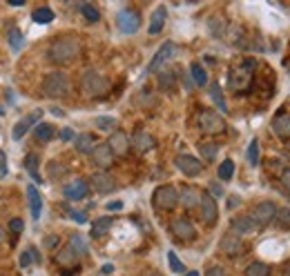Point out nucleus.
<instances>
[{"label":"nucleus","mask_w":290,"mask_h":276,"mask_svg":"<svg viewBox=\"0 0 290 276\" xmlns=\"http://www.w3.org/2000/svg\"><path fill=\"white\" fill-rule=\"evenodd\" d=\"M80 54V40L76 36H60L47 49V58L54 65H67Z\"/></svg>","instance_id":"obj_1"},{"label":"nucleus","mask_w":290,"mask_h":276,"mask_svg":"<svg viewBox=\"0 0 290 276\" xmlns=\"http://www.w3.org/2000/svg\"><path fill=\"white\" fill-rule=\"evenodd\" d=\"M255 67H257V60L253 58H246L239 67H232L230 74H228V87L232 92H244L246 87H250L253 76H255Z\"/></svg>","instance_id":"obj_2"},{"label":"nucleus","mask_w":290,"mask_h":276,"mask_svg":"<svg viewBox=\"0 0 290 276\" xmlns=\"http://www.w3.org/2000/svg\"><path fill=\"white\" fill-rule=\"evenodd\" d=\"M42 94L49 98H63L69 94V78L63 71H51L42 78Z\"/></svg>","instance_id":"obj_3"},{"label":"nucleus","mask_w":290,"mask_h":276,"mask_svg":"<svg viewBox=\"0 0 290 276\" xmlns=\"http://www.w3.org/2000/svg\"><path fill=\"white\" fill-rule=\"evenodd\" d=\"M80 87H83V94H87V96H92V98H98V96H105L109 92V80L105 76L98 74V71L89 69L83 74Z\"/></svg>","instance_id":"obj_4"},{"label":"nucleus","mask_w":290,"mask_h":276,"mask_svg":"<svg viewBox=\"0 0 290 276\" xmlns=\"http://www.w3.org/2000/svg\"><path fill=\"white\" fill-rule=\"evenodd\" d=\"M152 205L154 209H161V212H170L179 205V189L174 185H161V187L154 189L152 194Z\"/></svg>","instance_id":"obj_5"},{"label":"nucleus","mask_w":290,"mask_h":276,"mask_svg":"<svg viewBox=\"0 0 290 276\" xmlns=\"http://www.w3.org/2000/svg\"><path fill=\"white\" fill-rule=\"evenodd\" d=\"M199 127H201L203 134H221L223 130H226V123H223V118L219 116L217 112H212V109H203L201 114H199Z\"/></svg>","instance_id":"obj_6"},{"label":"nucleus","mask_w":290,"mask_h":276,"mask_svg":"<svg viewBox=\"0 0 290 276\" xmlns=\"http://www.w3.org/2000/svg\"><path fill=\"white\" fill-rule=\"evenodd\" d=\"M174 54H177V45H174L172 40H165L163 45L159 47V51L154 54V58L150 60V67H147V71H150V74L159 71L163 65H168V60L174 58Z\"/></svg>","instance_id":"obj_7"},{"label":"nucleus","mask_w":290,"mask_h":276,"mask_svg":"<svg viewBox=\"0 0 290 276\" xmlns=\"http://www.w3.org/2000/svg\"><path fill=\"white\" fill-rule=\"evenodd\" d=\"M116 25L118 29H121V34H136L141 27V16L136 11H132V9H123L121 13L116 16Z\"/></svg>","instance_id":"obj_8"},{"label":"nucleus","mask_w":290,"mask_h":276,"mask_svg":"<svg viewBox=\"0 0 290 276\" xmlns=\"http://www.w3.org/2000/svg\"><path fill=\"white\" fill-rule=\"evenodd\" d=\"M277 205H275L273 201H264V203H257L255 209H253V221L257 225H268L270 221H273L275 216H277Z\"/></svg>","instance_id":"obj_9"},{"label":"nucleus","mask_w":290,"mask_h":276,"mask_svg":"<svg viewBox=\"0 0 290 276\" xmlns=\"http://www.w3.org/2000/svg\"><path fill=\"white\" fill-rule=\"evenodd\" d=\"M201 221L206 225H215L217 223V216H219V209H217V201L212 198V194H201Z\"/></svg>","instance_id":"obj_10"},{"label":"nucleus","mask_w":290,"mask_h":276,"mask_svg":"<svg viewBox=\"0 0 290 276\" xmlns=\"http://www.w3.org/2000/svg\"><path fill=\"white\" fill-rule=\"evenodd\" d=\"M42 118V112L40 109H36V112H31V114H27L25 118H20V121L16 123V125H13V132H11V136H13V140H20L22 136L27 134V132L31 130V125H34V123H38Z\"/></svg>","instance_id":"obj_11"},{"label":"nucleus","mask_w":290,"mask_h":276,"mask_svg":"<svg viewBox=\"0 0 290 276\" xmlns=\"http://www.w3.org/2000/svg\"><path fill=\"white\" fill-rule=\"evenodd\" d=\"M232 234L237 236H250L255 232H259V225L253 221V216H237L232 218Z\"/></svg>","instance_id":"obj_12"},{"label":"nucleus","mask_w":290,"mask_h":276,"mask_svg":"<svg viewBox=\"0 0 290 276\" xmlns=\"http://www.w3.org/2000/svg\"><path fill=\"white\" fill-rule=\"evenodd\" d=\"M177 167L181 169L185 176H199L203 169V165H201V160L194 158V156L181 154V156H177Z\"/></svg>","instance_id":"obj_13"},{"label":"nucleus","mask_w":290,"mask_h":276,"mask_svg":"<svg viewBox=\"0 0 290 276\" xmlns=\"http://www.w3.org/2000/svg\"><path fill=\"white\" fill-rule=\"evenodd\" d=\"M92 160H94L96 167L107 169V167H112V163H114V151L109 149L107 142H105V145H96V147H94V151H92Z\"/></svg>","instance_id":"obj_14"},{"label":"nucleus","mask_w":290,"mask_h":276,"mask_svg":"<svg viewBox=\"0 0 290 276\" xmlns=\"http://www.w3.org/2000/svg\"><path fill=\"white\" fill-rule=\"evenodd\" d=\"M172 234L179 241H192L197 236V230H194V225L188 218H177V221H172Z\"/></svg>","instance_id":"obj_15"},{"label":"nucleus","mask_w":290,"mask_h":276,"mask_svg":"<svg viewBox=\"0 0 290 276\" xmlns=\"http://www.w3.org/2000/svg\"><path fill=\"white\" fill-rule=\"evenodd\" d=\"M63 194H65V198H69V201H83V198L89 194V187H87L85 180H72L69 185H65Z\"/></svg>","instance_id":"obj_16"},{"label":"nucleus","mask_w":290,"mask_h":276,"mask_svg":"<svg viewBox=\"0 0 290 276\" xmlns=\"http://www.w3.org/2000/svg\"><path fill=\"white\" fill-rule=\"evenodd\" d=\"M107 145H109V149L114 151V156H123L130 149V138H127L125 132H114Z\"/></svg>","instance_id":"obj_17"},{"label":"nucleus","mask_w":290,"mask_h":276,"mask_svg":"<svg viewBox=\"0 0 290 276\" xmlns=\"http://www.w3.org/2000/svg\"><path fill=\"white\" fill-rule=\"evenodd\" d=\"M92 185L94 189H96L98 194H109L114 192V187H116V183H114L112 176H107L105 172H96L92 176Z\"/></svg>","instance_id":"obj_18"},{"label":"nucleus","mask_w":290,"mask_h":276,"mask_svg":"<svg viewBox=\"0 0 290 276\" xmlns=\"http://www.w3.org/2000/svg\"><path fill=\"white\" fill-rule=\"evenodd\" d=\"M132 145H134V149L139 151V154H145V151H150L152 147L156 145V140L152 138L150 134H145V132H136L134 136H132Z\"/></svg>","instance_id":"obj_19"},{"label":"nucleus","mask_w":290,"mask_h":276,"mask_svg":"<svg viewBox=\"0 0 290 276\" xmlns=\"http://www.w3.org/2000/svg\"><path fill=\"white\" fill-rule=\"evenodd\" d=\"M273 132L282 138L290 136V114L288 112H282L273 118Z\"/></svg>","instance_id":"obj_20"},{"label":"nucleus","mask_w":290,"mask_h":276,"mask_svg":"<svg viewBox=\"0 0 290 276\" xmlns=\"http://www.w3.org/2000/svg\"><path fill=\"white\" fill-rule=\"evenodd\" d=\"M179 201H181V205L185 209H192L201 203V192L194 189V187H183L181 194H179Z\"/></svg>","instance_id":"obj_21"},{"label":"nucleus","mask_w":290,"mask_h":276,"mask_svg":"<svg viewBox=\"0 0 290 276\" xmlns=\"http://www.w3.org/2000/svg\"><path fill=\"white\" fill-rule=\"evenodd\" d=\"M219 247H221L223 254L235 256V254H239V252H241V239L237 234H226L221 239V243H219Z\"/></svg>","instance_id":"obj_22"},{"label":"nucleus","mask_w":290,"mask_h":276,"mask_svg":"<svg viewBox=\"0 0 290 276\" xmlns=\"http://www.w3.org/2000/svg\"><path fill=\"white\" fill-rule=\"evenodd\" d=\"M27 201H29L31 218L38 221V218H40V212H42V198H40V194H38V189L34 187V185H29V187H27Z\"/></svg>","instance_id":"obj_23"},{"label":"nucleus","mask_w":290,"mask_h":276,"mask_svg":"<svg viewBox=\"0 0 290 276\" xmlns=\"http://www.w3.org/2000/svg\"><path fill=\"white\" fill-rule=\"evenodd\" d=\"M165 16H168V11H165L163 4L154 9V13H152V18H150V29H147L150 36L161 34V29H163V25H165Z\"/></svg>","instance_id":"obj_24"},{"label":"nucleus","mask_w":290,"mask_h":276,"mask_svg":"<svg viewBox=\"0 0 290 276\" xmlns=\"http://www.w3.org/2000/svg\"><path fill=\"white\" fill-rule=\"evenodd\" d=\"M74 145L76 149L80 151V154H89V151H94V136L92 134H80L74 138Z\"/></svg>","instance_id":"obj_25"},{"label":"nucleus","mask_w":290,"mask_h":276,"mask_svg":"<svg viewBox=\"0 0 290 276\" xmlns=\"http://www.w3.org/2000/svg\"><path fill=\"white\" fill-rule=\"evenodd\" d=\"M114 225V221L109 216H103V218H96L94 221V225H92V236L94 239H98V236H103V234H107L109 232V227Z\"/></svg>","instance_id":"obj_26"},{"label":"nucleus","mask_w":290,"mask_h":276,"mask_svg":"<svg viewBox=\"0 0 290 276\" xmlns=\"http://www.w3.org/2000/svg\"><path fill=\"white\" fill-rule=\"evenodd\" d=\"M67 247L74 252L76 256H85V254H87V243H85V239L80 234H72V236H69V245Z\"/></svg>","instance_id":"obj_27"},{"label":"nucleus","mask_w":290,"mask_h":276,"mask_svg":"<svg viewBox=\"0 0 290 276\" xmlns=\"http://www.w3.org/2000/svg\"><path fill=\"white\" fill-rule=\"evenodd\" d=\"M34 136H36V140H38V142H47V140H51V138H54V127H51L49 123H40V125L36 127Z\"/></svg>","instance_id":"obj_28"},{"label":"nucleus","mask_w":290,"mask_h":276,"mask_svg":"<svg viewBox=\"0 0 290 276\" xmlns=\"http://www.w3.org/2000/svg\"><path fill=\"white\" fill-rule=\"evenodd\" d=\"M31 18H34V22L38 25H47V22L54 20V11H51L49 7H38L34 13H31Z\"/></svg>","instance_id":"obj_29"},{"label":"nucleus","mask_w":290,"mask_h":276,"mask_svg":"<svg viewBox=\"0 0 290 276\" xmlns=\"http://www.w3.org/2000/svg\"><path fill=\"white\" fill-rule=\"evenodd\" d=\"M159 87L165 89V92H170V89L177 87V76H174V71H161L159 74Z\"/></svg>","instance_id":"obj_30"},{"label":"nucleus","mask_w":290,"mask_h":276,"mask_svg":"<svg viewBox=\"0 0 290 276\" xmlns=\"http://www.w3.org/2000/svg\"><path fill=\"white\" fill-rule=\"evenodd\" d=\"M190 76L194 78V83H197L199 87H206V85H208V74L199 63H192V67H190Z\"/></svg>","instance_id":"obj_31"},{"label":"nucleus","mask_w":290,"mask_h":276,"mask_svg":"<svg viewBox=\"0 0 290 276\" xmlns=\"http://www.w3.org/2000/svg\"><path fill=\"white\" fill-rule=\"evenodd\" d=\"M25 169L29 172V176L36 180V183H40V180H42V176L38 174V156L36 154H29L25 158Z\"/></svg>","instance_id":"obj_32"},{"label":"nucleus","mask_w":290,"mask_h":276,"mask_svg":"<svg viewBox=\"0 0 290 276\" xmlns=\"http://www.w3.org/2000/svg\"><path fill=\"white\" fill-rule=\"evenodd\" d=\"M80 13H83L85 20H89V22H96L98 18H101V11H98L92 2H83V4H80Z\"/></svg>","instance_id":"obj_33"},{"label":"nucleus","mask_w":290,"mask_h":276,"mask_svg":"<svg viewBox=\"0 0 290 276\" xmlns=\"http://www.w3.org/2000/svg\"><path fill=\"white\" fill-rule=\"evenodd\" d=\"M268 274H270V268L266 263H261V261L248 265V270H246V276H268Z\"/></svg>","instance_id":"obj_34"},{"label":"nucleus","mask_w":290,"mask_h":276,"mask_svg":"<svg viewBox=\"0 0 290 276\" xmlns=\"http://www.w3.org/2000/svg\"><path fill=\"white\" fill-rule=\"evenodd\" d=\"M7 40H9V47H11L13 51H20L22 42H25V36H22L18 29H11V31L7 34Z\"/></svg>","instance_id":"obj_35"},{"label":"nucleus","mask_w":290,"mask_h":276,"mask_svg":"<svg viewBox=\"0 0 290 276\" xmlns=\"http://www.w3.org/2000/svg\"><path fill=\"white\" fill-rule=\"evenodd\" d=\"M94 125H96L101 132H112L114 127H116V118L114 116H98L96 121H94Z\"/></svg>","instance_id":"obj_36"},{"label":"nucleus","mask_w":290,"mask_h":276,"mask_svg":"<svg viewBox=\"0 0 290 276\" xmlns=\"http://www.w3.org/2000/svg\"><path fill=\"white\" fill-rule=\"evenodd\" d=\"M199 151H201V156H203L206 160H215V158H217L219 147L215 145V142H201V145H199Z\"/></svg>","instance_id":"obj_37"},{"label":"nucleus","mask_w":290,"mask_h":276,"mask_svg":"<svg viewBox=\"0 0 290 276\" xmlns=\"http://www.w3.org/2000/svg\"><path fill=\"white\" fill-rule=\"evenodd\" d=\"M210 96H212V101L217 103V107L221 109V112H226L228 105H226V98H223L221 87H219V85H210Z\"/></svg>","instance_id":"obj_38"},{"label":"nucleus","mask_w":290,"mask_h":276,"mask_svg":"<svg viewBox=\"0 0 290 276\" xmlns=\"http://www.w3.org/2000/svg\"><path fill=\"white\" fill-rule=\"evenodd\" d=\"M232 174H235V163H232L230 158L223 160V163L219 165V178H221V180H230Z\"/></svg>","instance_id":"obj_39"},{"label":"nucleus","mask_w":290,"mask_h":276,"mask_svg":"<svg viewBox=\"0 0 290 276\" xmlns=\"http://www.w3.org/2000/svg\"><path fill=\"white\" fill-rule=\"evenodd\" d=\"M74 261H76V254L69 250V247H65V250L56 256V263H60V265H72Z\"/></svg>","instance_id":"obj_40"},{"label":"nucleus","mask_w":290,"mask_h":276,"mask_svg":"<svg viewBox=\"0 0 290 276\" xmlns=\"http://www.w3.org/2000/svg\"><path fill=\"white\" fill-rule=\"evenodd\" d=\"M248 163L253 165V167L259 163V142H257V140H253L248 145Z\"/></svg>","instance_id":"obj_41"},{"label":"nucleus","mask_w":290,"mask_h":276,"mask_svg":"<svg viewBox=\"0 0 290 276\" xmlns=\"http://www.w3.org/2000/svg\"><path fill=\"white\" fill-rule=\"evenodd\" d=\"M168 261H170V268H172V272H177V274L183 272V263H181V259H179L174 252H168Z\"/></svg>","instance_id":"obj_42"},{"label":"nucleus","mask_w":290,"mask_h":276,"mask_svg":"<svg viewBox=\"0 0 290 276\" xmlns=\"http://www.w3.org/2000/svg\"><path fill=\"white\" fill-rule=\"evenodd\" d=\"M277 223H279V227H286V230H290V207L277 212Z\"/></svg>","instance_id":"obj_43"},{"label":"nucleus","mask_w":290,"mask_h":276,"mask_svg":"<svg viewBox=\"0 0 290 276\" xmlns=\"http://www.w3.org/2000/svg\"><path fill=\"white\" fill-rule=\"evenodd\" d=\"M31 256H34V259L38 261V254H36L34 250H29V252H22V256H20V265H22V268H27V265L31 263Z\"/></svg>","instance_id":"obj_44"},{"label":"nucleus","mask_w":290,"mask_h":276,"mask_svg":"<svg viewBox=\"0 0 290 276\" xmlns=\"http://www.w3.org/2000/svg\"><path fill=\"white\" fill-rule=\"evenodd\" d=\"M9 230H11L13 234H20V232H22V221H20V218H11V223H9Z\"/></svg>","instance_id":"obj_45"},{"label":"nucleus","mask_w":290,"mask_h":276,"mask_svg":"<svg viewBox=\"0 0 290 276\" xmlns=\"http://www.w3.org/2000/svg\"><path fill=\"white\" fill-rule=\"evenodd\" d=\"M4 176H7V156L0 149V178H4Z\"/></svg>","instance_id":"obj_46"},{"label":"nucleus","mask_w":290,"mask_h":276,"mask_svg":"<svg viewBox=\"0 0 290 276\" xmlns=\"http://www.w3.org/2000/svg\"><path fill=\"white\" fill-rule=\"evenodd\" d=\"M69 216H72L76 223H85V221H87V216H85L83 212H78V209H69Z\"/></svg>","instance_id":"obj_47"},{"label":"nucleus","mask_w":290,"mask_h":276,"mask_svg":"<svg viewBox=\"0 0 290 276\" xmlns=\"http://www.w3.org/2000/svg\"><path fill=\"white\" fill-rule=\"evenodd\" d=\"M206 276H228V274H226V270H223V268H208Z\"/></svg>","instance_id":"obj_48"},{"label":"nucleus","mask_w":290,"mask_h":276,"mask_svg":"<svg viewBox=\"0 0 290 276\" xmlns=\"http://www.w3.org/2000/svg\"><path fill=\"white\" fill-rule=\"evenodd\" d=\"M60 138H63V140H74V132L72 130H67V127H65V130H60Z\"/></svg>","instance_id":"obj_49"},{"label":"nucleus","mask_w":290,"mask_h":276,"mask_svg":"<svg viewBox=\"0 0 290 276\" xmlns=\"http://www.w3.org/2000/svg\"><path fill=\"white\" fill-rule=\"evenodd\" d=\"M282 185L290 192V169H286V172L282 174Z\"/></svg>","instance_id":"obj_50"},{"label":"nucleus","mask_w":290,"mask_h":276,"mask_svg":"<svg viewBox=\"0 0 290 276\" xmlns=\"http://www.w3.org/2000/svg\"><path fill=\"white\" fill-rule=\"evenodd\" d=\"M210 192H215V194H212V198H215V196H221V194H223V192H221V187H219L217 183H212V185H210Z\"/></svg>","instance_id":"obj_51"},{"label":"nucleus","mask_w":290,"mask_h":276,"mask_svg":"<svg viewBox=\"0 0 290 276\" xmlns=\"http://www.w3.org/2000/svg\"><path fill=\"white\" fill-rule=\"evenodd\" d=\"M123 207V203L121 201H116V203H107V209H121Z\"/></svg>","instance_id":"obj_52"},{"label":"nucleus","mask_w":290,"mask_h":276,"mask_svg":"<svg viewBox=\"0 0 290 276\" xmlns=\"http://www.w3.org/2000/svg\"><path fill=\"white\" fill-rule=\"evenodd\" d=\"M45 243H47V245H56V243H58V239H56V236H49V239H47Z\"/></svg>","instance_id":"obj_53"},{"label":"nucleus","mask_w":290,"mask_h":276,"mask_svg":"<svg viewBox=\"0 0 290 276\" xmlns=\"http://www.w3.org/2000/svg\"><path fill=\"white\" fill-rule=\"evenodd\" d=\"M188 276H201L199 272H188Z\"/></svg>","instance_id":"obj_54"},{"label":"nucleus","mask_w":290,"mask_h":276,"mask_svg":"<svg viewBox=\"0 0 290 276\" xmlns=\"http://www.w3.org/2000/svg\"><path fill=\"white\" fill-rule=\"evenodd\" d=\"M150 276H163V274H159V272H154V274H150Z\"/></svg>","instance_id":"obj_55"},{"label":"nucleus","mask_w":290,"mask_h":276,"mask_svg":"<svg viewBox=\"0 0 290 276\" xmlns=\"http://www.w3.org/2000/svg\"><path fill=\"white\" fill-rule=\"evenodd\" d=\"M0 114H4V109H2V107H0Z\"/></svg>","instance_id":"obj_56"},{"label":"nucleus","mask_w":290,"mask_h":276,"mask_svg":"<svg viewBox=\"0 0 290 276\" xmlns=\"http://www.w3.org/2000/svg\"><path fill=\"white\" fill-rule=\"evenodd\" d=\"M288 71H290V65H288Z\"/></svg>","instance_id":"obj_57"}]
</instances>
